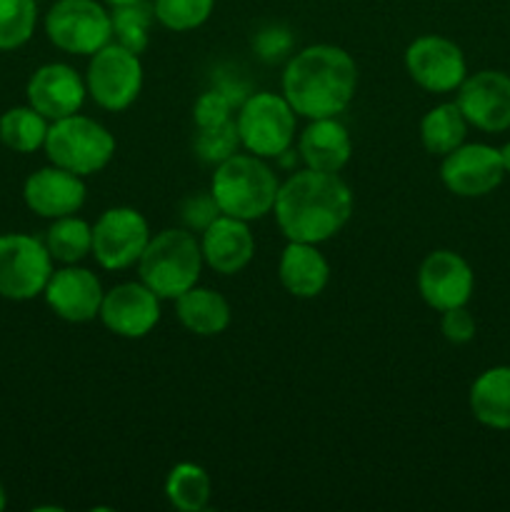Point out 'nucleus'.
Masks as SVG:
<instances>
[{"instance_id": "473e14b6", "label": "nucleus", "mask_w": 510, "mask_h": 512, "mask_svg": "<svg viewBox=\"0 0 510 512\" xmlns=\"http://www.w3.org/2000/svg\"><path fill=\"white\" fill-rule=\"evenodd\" d=\"M253 48L265 63H275V60L285 58L288 50L293 48V35L285 25H265L255 33Z\"/></svg>"}, {"instance_id": "7c9ffc66", "label": "nucleus", "mask_w": 510, "mask_h": 512, "mask_svg": "<svg viewBox=\"0 0 510 512\" xmlns=\"http://www.w3.org/2000/svg\"><path fill=\"white\" fill-rule=\"evenodd\" d=\"M240 145L238 125L233 120H225L220 125H210V128H198L195 135V155H198L203 163L220 165L223 160H228L230 155H235Z\"/></svg>"}, {"instance_id": "72a5a7b5", "label": "nucleus", "mask_w": 510, "mask_h": 512, "mask_svg": "<svg viewBox=\"0 0 510 512\" xmlns=\"http://www.w3.org/2000/svg\"><path fill=\"white\" fill-rule=\"evenodd\" d=\"M220 215L218 203H215L213 193H195L180 205V218H183L185 228L203 233L210 223Z\"/></svg>"}, {"instance_id": "f257e3e1", "label": "nucleus", "mask_w": 510, "mask_h": 512, "mask_svg": "<svg viewBox=\"0 0 510 512\" xmlns=\"http://www.w3.org/2000/svg\"><path fill=\"white\" fill-rule=\"evenodd\" d=\"M275 220L295 243H325L343 230L353 213V193L338 173L300 170L278 188Z\"/></svg>"}, {"instance_id": "dca6fc26", "label": "nucleus", "mask_w": 510, "mask_h": 512, "mask_svg": "<svg viewBox=\"0 0 510 512\" xmlns=\"http://www.w3.org/2000/svg\"><path fill=\"white\" fill-rule=\"evenodd\" d=\"M85 93L88 88H85L83 78L63 63L43 65L28 80V103L48 120H60L78 113Z\"/></svg>"}, {"instance_id": "2eb2a0df", "label": "nucleus", "mask_w": 510, "mask_h": 512, "mask_svg": "<svg viewBox=\"0 0 510 512\" xmlns=\"http://www.w3.org/2000/svg\"><path fill=\"white\" fill-rule=\"evenodd\" d=\"M100 320L120 338H145L160 320V298L143 280L115 285L103 295Z\"/></svg>"}, {"instance_id": "cd10ccee", "label": "nucleus", "mask_w": 510, "mask_h": 512, "mask_svg": "<svg viewBox=\"0 0 510 512\" xmlns=\"http://www.w3.org/2000/svg\"><path fill=\"white\" fill-rule=\"evenodd\" d=\"M155 18L153 5H148L145 0L133 5H120L113 8L110 13V23H113V38L115 43L128 48L130 53L140 55L148 48V28Z\"/></svg>"}, {"instance_id": "6e6552de", "label": "nucleus", "mask_w": 510, "mask_h": 512, "mask_svg": "<svg viewBox=\"0 0 510 512\" xmlns=\"http://www.w3.org/2000/svg\"><path fill=\"white\" fill-rule=\"evenodd\" d=\"M53 275L48 245L33 235H0V298L33 300Z\"/></svg>"}, {"instance_id": "20e7f679", "label": "nucleus", "mask_w": 510, "mask_h": 512, "mask_svg": "<svg viewBox=\"0 0 510 512\" xmlns=\"http://www.w3.org/2000/svg\"><path fill=\"white\" fill-rule=\"evenodd\" d=\"M203 268V250L195 235L183 228H168L150 238L138 260L140 280L160 300H175L193 288Z\"/></svg>"}, {"instance_id": "c9c22d12", "label": "nucleus", "mask_w": 510, "mask_h": 512, "mask_svg": "<svg viewBox=\"0 0 510 512\" xmlns=\"http://www.w3.org/2000/svg\"><path fill=\"white\" fill-rule=\"evenodd\" d=\"M500 160H503L505 173H510V143H505L503 148H500Z\"/></svg>"}, {"instance_id": "4c0bfd02", "label": "nucleus", "mask_w": 510, "mask_h": 512, "mask_svg": "<svg viewBox=\"0 0 510 512\" xmlns=\"http://www.w3.org/2000/svg\"><path fill=\"white\" fill-rule=\"evenodd\" d=\"M5 508V490H3V485H0V510Z\"/></svg>"}, {"instance_id": "b1692460", "label": "nucleus", "mask_w": 510, "mask_h": 512, "mask_svg": "<svg viewBox=\"0 0 510 512\" xmlns=\"http://www.w3.org/2000/svg\"><path fill=\"white\" fill-rule=\"evenodd\" d=\"M465 135H468V120H465L458 103L435 105L433 110L425 113L423 123H420L423 148L430 155H440V158L460 148L465 143Z\"/></svg>"}, {"instance_id": "bb28decb", "label": "nucleus", "mask_w": 510, "mask_h": 512, "mask_svg": "<svg viewBox=\"0 0 510 512\" xmlns=\"http://www.w3.org/2000/svg\"><path fill=\"white\" fill-rule=\"evenodd\" d=\"M45 245H48L50 255L60 263H78L93 250V228L85 220L73 218V215L55 218L48 235H45Z\"/></svg>"}, {"instance_id": "c85d7f7f", "label": "nucleus", "mask_w": 510, "mask_h": 512, "mask_svg": "<svg viewBox=\"0 0 510 512\" xmlns=\"http://www.w3.org/2000/svg\"><path fill=\"white\" fill-rule=\"evenodd\" d=\"M38 20L35 0H0V50L28 43Z\"/></svg>"}, {"instance_id": "f8f14e48", "label": "nucleus", "mask_w": 510, "mask_h": 512, "mask_svg": "<svg viewBox=\"0 0 510 512\" xmlns=\"http://www.w3.org/2000/svg\"><path fill=\"white\" fill-rule=\"evenodd\" d=\"M503 160L500 150L483 143L460 145L448 153L440 165V180L450 193L460 198H483L503 183Z\"/></svg>"}, {"instance_id": "a878e982", "label": "nucleus", "mask_w": 510, "mask_h": 512, "mask_svg": "<svg viewBox=\"0 0 510 512\" xmlns=\"http://www.w3.org/2000/svg\"><path fill=\"white\" fill-rule=\"evenodd\" d=\"M48 118L38 113L33 105L28 108H10L0 118V143L15 153H33L45 145L48 135Z\"/></svg>"}, {"instance_id": "423d86ee", "label": "nucleus", "mask_w": 510, "mask_h": 512, "mask_svg": "<svg viewBox=\"0 0 510 512\" xmlns=\"http://www.w3.org/2000/svg\"><path fill=\"white\" fill-rule=\"evenodd\" d=\"M240 145L258 158H280L288 153L295 138V110L285 95L253 93L240 105L238 120Z\"/></svg>"}, {"instance_id": "412c9836", "label": "nucleus", "mask_w": 510, "mask_h": 512, "mask_svg": "<svg viewBox=\"0 0 510 512\" xmlns=\"http://www.w3.org/2000/svg\"><path fill=\"white\" fill-rule=\"evenodd\" d=\"M278 275L290 295L308 300L325 290L330 278V265L318 250V245L290 240L288 248L280 255Z\"/></svg>"}, {"instance_id": "9d476101", "label": "nucleus", "mask_w": 510, "mask_h": 512, "mask_svg": "<svg viewBox=\"0 0 510 512\" xmlns=\"http://www.w3.org/2000/svg\"><path fill=\"white\" fill-rule=\"evenodd\" d=\"M150 243L148 220L135 208L105 210L93 225V250L105 270H125L135 265Z\"/></svg>"}, {"instance_id": "1a4fd4ad", "label": "nucleus", "mask_w": 510, "mask_h": 512, "mask_svg": "<svg viewBox=\"0 0 510 512\" xmlns=\"http://www.w3.org/2000/svg\"><path fill=\"white\" fill-rule=\"evenodd\" d=\"M85 88L100 108L113 110V113L130 108L143 88L140 58L118 43L103 45L90 58Z\"/></svg>"}, {"instance_id": "6ab92c4d", "label": "nucleus", "mask_w": 510, "mask_h": 512, "mask_svg": "<svg viewBox=\"0 0 510 512\" xmlns=\"http://www.w3.org/2000/svg\"><path fill=\"white\" fill-rule=\"evenodd\" d=\"M203 260L220 275H235L253 260L255 238L248 228V220L230 218L220 213L203 230Z\"/></svg>"}, {"instance_id": "2f4dec72", "label": "nucleus", "mask_w": 510, "mask_h": 512, "mask_svg": "<svg viewBox=\"0 0 510 512\" xmlns=\"http://www.w3.org/2000/svg\"><path fill=\"white\" fill-rule=\"evenodd\" d=\"M235 100L228 90H223L220 85L205 90L198 100H195L193 118L198 128H210V125H220L225 120H230V110L235 108Z\"/></svg>"}, {"instance_id": "7ed1b4c3", "label": "nucleus", "mask_w": 510, "mask_h": 512, "mask_svg": "<svg viewBox=\"0 0 510 512\" xmlns=\"http://www.w3.org/2000/svg\"><path fill=\"white\" fill-rule=\"evenodd\" d=\"M278 178L258 155H230L213 173V193L220 213L240 220H258L273 210Z\"/></svg>"}, {"instance_id": "5701e85b", "label": "nucleus", "mask_w": 510, "mask_h": 512, "mask_svg": "<svg viewBox=\"0 0 510 512\" xmlns=\"http://www.w3.org/2000/svg\"><path fill=\"white\" fill-rule=\"evenodd\" d=\"M178 318L190 333L200 338H213L220 335L230 325V305L220 293L210 288H198L193 285L183 295L175 298Z\"/></svg>"}, {"instance_id": "c756f323", "label": "nucleus", "mask_w": 510, "mask_h": 512, "mask_svg": "<svg viewBox=\"0 0 510 512\" xmlns=\"http://www.w3.org/2000/svg\"><path fill=\"white\" fill-rule=\"evenodd\" d=\"M215 0H155L153 10L160 25L175 33L200 28L213 13Z\"/></svg>"}, {"instance_id": "393cba45", "label": "nucleus", "mask_w": 510, "mask_h": 512, "mask_svg": "<svg viewBox=\"0 0 510 512\" xmlns=\"http://www.w3.org/2000/svg\"><path fill=\"white\" fill-rule=\"evenodd\" d=\"M165 495L170 505L183 512L205 510L210 500V475L195 463H180L165 480Z\"/></svg>"}, {"instance_id": "0eeeda50", "label": "nucleus", "mask_w": 510, "mask_h": 512, "mask_svg": "<svg viewBox=\"0 0 510 512\" xmlns=\"http://www.w3.org/2000/svg\"><path fill=\"white\" fill-rule=\"evenodd\" d=\"M45 33L55 48L73 55H93L113 38L110 13L95 0H58L48 10Z\"/></svg>"}, {"instance_id": "39448f33", "label": "nucleus", "mask_w": 510, "mask_h": 512, "mask_svg": "<svg viewBox=\"0 0 510 512\" xmlns=\"http://www.w3.org/2000/svg\"><path fill=\"white\" fill-rule=\"evenodd\" d=\"M45 153L50 163L75 175L100 173L115 155V138L85 115H68L53 120L45 135Z\"/></svg>"}, {"instance_id": "4be33fe9", "label": "nucleus", "mask_w": 510, "mask_h": 512, "mask_svg": "<svg viewBox=\"0 0 510 512\" xmlns=\"http://www.w3.org/2000/svg\"><path fill=\"white\" fill-rule=\"evenodd\" d=\"M470 410L485 428L510 430V365L478 375L470 388Z\"/></svg>"}, {"instance_id": "f704fd0d", "label": "nucleus", "mask_w": 510, "mask_h": 512, "mask_svg": "<svg viewBox=\"0 0 510 512\" xmlns=\"http://www.w3.org/2000/svg\"><path fill=\"white\" fill-rule=\"evenodd\" d=\"M440 330H443L445 340L455 345L470 343L475 338V320L473 315L465 310V305L460 308L443 310V320H440Z\"/></svg>"}, {"instance_id": "ddd939ff", "label": "nucleus", "mask_w": 510, "mask_h": 512, "mask_svg": "<svg viewBox=\"0 0 510 512\" xmlns=\"http://www.w3.org/2000/svg\"><path fill=\"white\" fill-rule=\"evenodd\" d=\"M458 108L468 125L485 133H503L510 128V75L500 70H480L460 83Z\"/></svg>"}, {"instance_id": "f3484780", "label": "nucleus", "mask_w": 510, "mask_h": 512, "mask_svg": "<svg viewBox=\"0 0 510 512\" xmlns=\"http://www.w3.org/2000/svg\"><path fill=\"white\" fill-rule=\"evenodd\" d=\"M43 293L50 310L68 323H88L100 315L105 295L95 273L85 268L55 270Z\"/></svg>"}, {"instance_id": "aec40b11", "label": "nucleus", "mask_w": 510, "mask_h": 512, "mask_svg": "<svg viewBox=\"0 0 510 512\" xmlns=\"http://www.w3.org/2000/svg\"><path fill=\"white\" fill-rule=\"evenodd\" d=\"M298 150L310 170L340 173L348 165L353 143H350V133L343 123H338L335 118H318L310 120L308 128L303 130Z\"/></svg>"}, {"instance_id": "f03ea898", "label": "nucleus", "mask_w": 510, "mask_h": 512, "mask_svg": "<svg viewBox=\"0 0 510 512\" xmlns=\"http://www.w3.org/2000/svg\"><path fill=\"white\" fill-rule=\"evenodd\" d=\"M358 68L338 45H310L290 58L283 73V95L295 115L335 118L355 98Z\"/></svg>"}, {"instance_id": "a211bd4d", "label": "nucleus", "mask_w": 510, "mask_h": 512, "mask_svg": "<svg viewBox=\"0 0 510 512\" xmlns=\"http://www.w3.org/2000/svg\"><path fill=\"white\" fill-rule=\"evenodd\" d=\"M23 198L25 205L40 218H65L83 208L85 183L80 180V175L58 168V165L40 168L25 180Z\"/></svg>"}, {"instance_id": "9b49d317", "label": "nucleus", "mask_w": 510, "mask_h": 512, "mask_svg": "<svg viewBox=\"0 0 510 512\" xmlns=\"http://www.w3.org/2000/svg\"><path fill=\"white\" fill-rule=\"evenodd\" d=\"M405 68L428 93H450L468 78L463 50L443 35L415 38L405 50Z\"/></svg>"}, {"instance_id": "4468645a", "label": "nucleus", "mask_w": 510, "mask_h": 512, "mask_svg": "<svg viewBox=\"0 0 510 512\" xmlns=\"http://www.w3.org/2000/svg\"><path fill=\"white\" fill-rule=\"evenodd\" d=\"M473 270L463 255L453 250H435L423 260L418 273V290L433 310L460 308L473 295Z\"/></svg>"}, {"instance_id": "e433bc0d", "label": "nucleus", "mask_w": 510, "mask_h": 512, "mask_svg": "<svg viewBox=\"0 0 510 512\" xmlns=\"http://www.w3.org/2000/svg\"><path fill=\"white\" fill-rule=\"evenodd\" d=\"M105 3H108L110 8H120V5H133V3H140V0H105Z\"/></svg>"}]
</instances>
